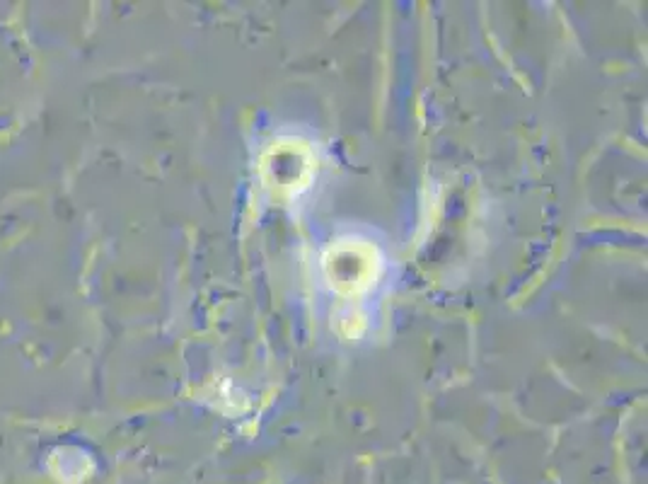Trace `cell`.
I'll use <instances>...</instances> for the list:
<instances>
[{"label":"cell","mask_w":648,"mask_h":484,"mask_svg":"<svg viewBox=\"0 0 648 484\" xmlns=\"http://www.w3.org/2000/svg\"><path fill=\"white\" fill-rule=\"evenodd\" d=\"M324 267H327L329 281L339 293L356 296L373 284L378 257H375V247L358 245V242L351 245L349 242V245L332 247Z\"/></svg>","instance_id":"1"}]
</instances>
